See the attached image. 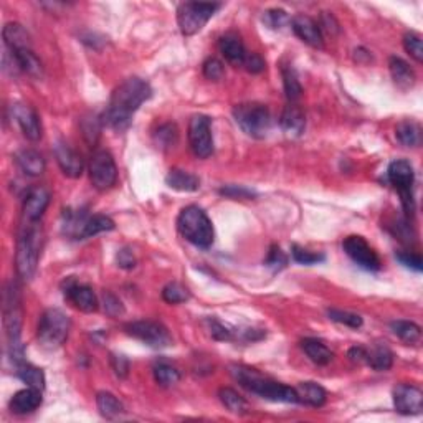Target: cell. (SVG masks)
Masks as SVG:
<instances>
[{
  "mask_svg": "<svg viewBox=\"0 0 423 423\" xmlns=\"http://www.w3.org/2000/svg\"><path fill=\"white\" fill-rule=\"evenodd\" d=\"M265 265L268 266V268L273 271V273H278V271H282L283 268H286L288 265V256L284 255V252L282 248L278 247V245H273V247L270 248L268 256H266Z\"/></svg>",
  "mask_w": 423,
  "mask_h": 423,
  "instance_id": "cell-47",
  "label": "cell"
},
{
  "mask_svg": "<svg viewBox=\"0 0 423 423\" xmlns=\"http://www.w3.org/2000/svg\"><path fill=\"white\" fill-rule=\"evenodd\" d=\"M42 240L43 233L38 222L24 220L19 231V238H17L15 252L17 273H19L24 282H30L35 273H37L40 250H42Z\"/></svg>",
  "mask_w": 423,
  "mask_h": 423,
  "instance_id": "cell-3",
  "label": "cell"
},
{
  "mask_svg": "<svg viewBox=\"0 0 423 423\" xmlns=\"http://www.w3.org/2000/svg\"><path fill=\"white\" fill-rule=\"evenodd\" d=\"M103 302H105V311L108 313L109 316H113V318H116V316L123 314L124 313V308L121 305V301L116 298L113 293L109 291H105L103 295Z\"/></svg>",
  "mask_w": 423,
  "mask_h": 423,
  "instance_id": "cell-53",
  "label": "cell"
},
{
  "mask_svg": "<svg viewBox=\"0 0 423 423\" xmlns=\"http://www.w3.org/2000/svg\"><path fill=\"white\" fill-rule=\"evenodd\" d=\"M261 20H263V24L268 26V29L279 30L288 24L289 17L286 10H283V8H270V10L263 12Z\"/></svg>",
  "mask_w": 423,
  "mask_h": 423,
  "instance_id": "cell-45",
  "label": "cell"
},
{
  "mask_svg": "<svg viewBox=\"0 0 423 423\" xmlns=\"http://www.w3.org/2000/svg\"><path fill=\"white\" fill-rule=\"evenodd\" d=\"M279 126L288 136H301L306 128V116L300 106L289 103L283 109L282 118H279Z\"/></svg>",
  "mask_w": 423,
  "mask_h": 423,
  "instance_id": "cell-22",
  "label": "cell"
},
{
  "mask_svg": "<svg viewBox=\"0 0 423 423\" xmlns=\"http://www.w3.org/2000/svg\"><path fill=\"white\" fill-rule=\"evenodd\" d=\"M218 48L231 66H243L248 52L237 33H225L218 42Z\"/></svg>",
  "mask_w": 423,
  "mask_h": 423,
  "instance_id": "cell-21",
  "label": "cell"
},
{
  "mask_svg": "<svg viewBox=\"0 0 423 423\" xmlns=\"http://www.w3.org/2000/svg\"><path fill=\"white\" fill-rule=\"evenodd\" d=\"M328 318L334 321L337 324H344L347 328L359 329L364 324L362 318L359 314L351 313V311H342V309H328Z\"/></svg>",
  "mask_w": 423,
  "mask_h": 423,
  "instance_id": "cell-42",
  "label": "cell"
},
{
  "mask_svg": "<svg viewBox=\"0 0 423 423\" xmlns=\"http://www.w3.org/2000/svg\"><path fill=\"white\" fill-rule=\"evenodd\" d=\"M40 405H42V390L29 387V389L17 392V394L10 399L8 407H10L12 413L25 415V413L37 410Z\"/></svg>",
  "mask_w": 423,
  "mask_h": 423,
  "instance_id": "cell-20",
  "label": "cell"
},
{
  "mask_svg": "<svg viewBox=\"0 0 423 423\" xmlns=\"http://www.w3.org/2000/svg\"><path fill=\"white\" fill-rule=\"evenodd\" d=\"M397 260L405 266V268H410L413 271H417V273H420L423 270V260L418 253H412V252L397 253Z\"/></svg>",
  "mask_w": 423,
  "mask_h": 423,
  "instance_id": "cell-50",
  "label": "cell"
},
{
  "mask_svg": "<svg viewBox=\"0 0 423 423\" xmlns=\"http://www.w3.org/2000/svg\"><path fill=\"white\" fill-rule=\"evenodd\" d=\"M218 194L224 195V197H229V199H247L248 200V199L255 197V192L243 185H224L220 190H218Z\"/></svg>",
  "mask_w": 423,
  "mask_h": 423,
  "instance_id": "cell-49",
  "label": "cell"
},
{
  "mask_svg": "<svg viewBox=\"0 0 423 423\" xmlns=\"http://www.w3.org/2000/svg\"><path fill=\"white\" fill-rule=\"evenodd\" d=\"M291 255H293V260H295L296 263L306 265V266L323 263V261L326 260V256H324L323 253H319V252L316 253V252L306 250V248L300 247V245H293V247H291Z\"/></svg>",
  "mask_w": 423,
  "mask_h": 423,
  "instance_id": "cell-41",
  "label": "cell"
},
{
  "mask_svg": "<svg viewBox=\"0 0 423 423\" xmlns=\"http://www.w3.org/2000/svg\"><path fill=\"white\" fill-rule=\"evenodd\" d=\"M71 321L61 309H47L38 321V341L47 349H56L68 339Z\"/></svg>",
  "mask_w": 423,
  "mask_h": 423,
  "instance_id": "cell-7",
  "label": "cell"
},
{
  "mask_svg": "<svg viewBox=\"0 0 423 423\" xmlns=\"http://www.w3.org/2000/svg\"><path fill=\"white\" fill-rule=\"evenodd\" d=\"M301 347L306 355H308L314 364H318V366H328L334 359L332 351L329 349L323 341L314 339V337H306V339H302Z\"/></svg>",
  "mask_w": 423,
  "mask_h": 423,
  "instance_id": "cell-28",
  "label": "cell"
},
{
  "mask_svg": "<svg viewBox=\"0 0 423 423\" xmlns=\"http://www.w3.org/2000/svg\"><path fill=\"white\" fill-rule=\"evenodd\" d=\"M265 66H266L265 60L258 55V53H248L247 58H245V61H243V68L252 75L261 73V71L265 70Z\"/></svg>",
  "mask_w": 423,
  "mask_h": 423,
  "instance_id": "cell-52",
  "label": "cell"
},
{
  "mask_svg": "<svg viewBox=\"0 0 423 423\" xmlns=\"http://www.w3.org/2000/svg\"><path fill=\"white\" fill-rule=\"evenodd\" d=\"M282 77H283V86H284V93H286V98L291 103L298 101L302 95V86L298 79V73L296 70L293 68L291 65H286L282 68Z\"/></svg>",
  "mask_w": 423,
  "mask_h": 423,
  "instance_id": "cell-37",
  "label": "cell"
},
{
  "mask_svg": "<svg viewBox=\"0 0 423 423\" xmlns=\"http://www.w3.org/2000/svg\"><path fill=\"white\" fill-rule=\"evenodd\" d=\"M177 139H179V131H177L176 124H162V126L155 131V141H157V144L164 149L174 148V146L177 144Z\"/></svg>",
  "mask_w": 423,
  "mask_h": 423,
  "instance_id": "cell-43",
  "label": "cell"
},
{
  "mask_svg": "<svg viewBox=\"0 0 423 423\" xmlns=\"http://www.w3.org/2000/svg\"><path fill=\"white\" fill-rule=\"evenodd\" d=\"M162 300L169 302V305H180V302L190 300V291L182 283L172 282L164 286Z\"/></svg>",
  "mask_w": 423,
  "mask_h": 423,
  "instance_id": "cell-39",
  "label": "cell"
},
{
  "mask_svg": "<svg viewBox=\"0 0 423 423\" xmlns=\"http://www.w3.org/2000/svg\"><path fill=\"white\" fill-rule=\"evenodd\" d=\"M318 25L323 33L326 32L329 35H334V33L339 32V24H337L336 19H334L331 13H328V12H324L323 15H321V20L318 22Z\"/></svg>",
  "mask_w": 423,
  "mask_h": 423,
  "instance_id": "cell-55",
  "label": "cell"
},
{
  "mask_svg": "<svg viewBox=\"0 0 423 423\" xmlns=\"http://www.w3.org/2000/svg\"><path fill=\"white\" fill-rule=\"evenodd\" d=\"M55 157L58 166L61 169V172H63L66 177H71V179H78V177H82V174L84 171V162L82 155L71 148L68 142L65 141L56 142Z\"/></svg>",
  "mask_w": 423,
  "mask_h": 423,
  "instance_id": "cell-17",
  "label": "cell"
},
{
  "mask_svg": "<svg viewBox=\"0 0 423 423\" xmlns=\"http://www.w3.org/2000/svg\"><path fill=\"white\" fill-rule=\"evenodd\" d=\"M346 255L354 261L355 265L367 271H378L380 270V258L374 248L366 242V238L360 235H351L342 243Z\"/></svg>",
  "mask_w": 423,
  "mask_h": 423,
  "instance_id": "cell-13",
  "label": "cell"
},
{
  "mask_svg": "<svg viewBox=\"0 0 423 423\" xmlns=\"http://www.w3.org/2000/svg\"><path fill=\"white\" fill-rule=\"evenodd\" d=\"M151 96H153V88L148 82L136 77L128 78L111 95L109 103L101 116L103 124L114 131H126L131 126L132 116Z\"/></svg>",
  "mask_w": 423,
  "mask_h": 423,
  "instance_id": "cell-1",
  "label": "cell"
},
{
  "mask_svg": "<svg viewBox=\"0 0 423 423\" xmlns=\"http://www.w3.org/2000/svg\"><path fill=\"white\" fill-rule=\"evenodd\" d=\"M109 362H111V367H113L114 374L118 377H128L129 374V367H131V364H129V359L126 357V355L123 354H111L109 357Z\"/></svg>",
  "mask_w": 423,
  "mask_h": 423,
  "instance_id": "cell-51",
  "label": "cell"
},
{
  "mask_svg": "<svg viewBox=\"0 0 423 423\" xmlns=\"http://www.w3.org/2000/svg\"><path fill=\"white\" fill-rule=\"evenodd\" d=\"M218 399H220V402L224 403V407L226 408V410L231 413L243 415V413L248 412L247 400H245L235 389H230V387H222V389L218 390Z\"/></svg>",
  "mask_w": 423,
  "mask_h": 423,
  "instance_id": "cell-35",
  "label": "cell"
},
{
  "mask_svg": "<svg viewBox=\"0 0 423 423\" xmlns=\"http://www.w3.org/2000/svg\"><path fill=\"white\" fill-rule=\"evenodd\" d=\"M124 331L134 339L144 342L146 346L153 347V349H166L174 342L169 329L157 321H132L124 326Z\"/></svg>",
  "mask_w": 423,
  "mask_h": 423,
  "instance_id": "cell-10",
  "label": "cell"
},
{
  "mask_svg": "<svg viewBox=\"0 0 423 423\" xmlns=\"http://www.w3.org/2000/svg\"><path fill=\"white\" fill-rule=\"evenodd\" d=\"M154 378L160 387H172L180 380V372L171 364L160 362L154 367Z\"/></svg>",
  "mask_w": 423,
  "mask_h": 423,
  "instance_id": "cell-38",
  "label": "cell"
},
{
  "mask_svg": "<svg viewBox=\"0 0 423 423\" xmlns=\"http://www.w3.org/2000/svg\"><path fill=\"white\" fill-rule=\"evenodd\" d=\"M63 295L75 308L83 311V313H95L98 309V298L93 288L88 284L78 283L77 279H65Z\"/></svg>",
  "mask_w": 423,
  "mask_h": 423,
  "instance_id": "cell-14",
  "label": "cell"
},
{
  "mask_svg": "<svg viewBox=\"0 0 423 423\" xmlns=\"http://www.w3.org/2000/svg\"><path fill=\"white\" fill-rule=\"evenodd\" d=\"M291 29L296 33V37L305 42L306 45L313 48H323L324 47V37L321 32L318 22L311 19L308 15H296L291 20Z\"/></svg>",
  "mask_w": 423,
  "mask_h": 423,
  "instance_id": "cell-18",
  "label": "cell"
},
{
  "mask_svg": "<svg viewBox=\"0 0 423 423\" xmlns=\"http://www.w3.org/2000/svg\"><path fill=\"white\" fill-rule=\"evenodd\" d=\"M395 137L405 148H418L422 142V129L415 121H402L395 128Z\"/></svg>",
  "mask_w": 423,
  "mask_h": 423,
  "instance_id": "cell-30",
  "label": "cell"
},
{
  "mask_svg": "<svg viewBox=\"0 0 423 423\" xmlns=\"http://www.w3.org/2000/svg\"><path fill=\"white\" fill-rule=\"evenodd\" d=\"M3 324H6L7 341H8V354L13 364L24 362L25 351L22 344V309H20V295L17 283H8L6 289V298H3Z\"/></svg>",
  "mask_w": 423,
  "mask_h": 423,
  "instance_id": "cell-4",
  "label": "cell"
},
{
  "mask_svg": "<svg viewBox=\"0 0 423 423\" xmlns=\"http://www.w3.org/2000/svg\"><path fill=\"white\" fill-rule=\"evenodd\" d=\"M295 389L298 392V399H300L301 403H306L309 405V407L316 408L323 407V405L326 403V390L319 384H316V382H300Z\"/></svg>",
  "mask_w": 423,
  "mask_h": 423,
  "instance_id": "cell-25",
  "label": "cell"
},
{
  "mask_svg": "<svg viewBox=\"0 0 423 423\" xmlns=\"http://www.w3.org/2000/svg\"><path fill=\"white\" fill-rule=\"evenodd\" d=\"M101 126H103V119L98 118V116H90V118H84L82 123L83 136L90 144H96L98 137H100Z\"/></svg>",
  "mask_w": 423,
  "mask_h": 423,
  "instance_id": "cell-46",
  "label": "cell"
},
{
  "mask_svg": "<svg viewBox=\"0 0 423 423\" xmlns=\"http://www.w3.org/2000/svg\"><path fill=\"white\" fill-rule=\"evenodd\" d=\"M12 119L19 124L22 134L29 141H38L42 137V123L32 106L15 103L12 106Z\"/></svg>",
  "mask_w": 423,
  "mask_h": 423,
  "instance_id": "cell-16",
  "label": "cell"
},
{
  "mask_svg": "<svg viewBox=\"0 0 423 423\" xmlns=\"http://www.w3.org/2000/svg\"><path fill=\"white\" fill-rule=\"evenodd\" d=\"M48 203H50V192L45 187H32L24 199V207H22L24 220L38 222L45 213Z\"/></svg>",
  "mask_w": 423,
  "mask_h": 423,
  "instance_id": "cell-19",
  "label": "cell"
},
{
  "mask_svg": "<svg viewBox=\"0 0 423 423\" xmlns=\"http://www.w3.org/2000/svg\"><path fill=\"white\" fill-rule=\"evenodd\" d=\"M114 222L106 215H93L88 217L84 222L82 233H79V240L96 237L98 233H103V231H111L114 230Z\"/></svg>",
  "mask_w": 423,
  "mask_h": 423,
  "instance_id": "cell-36",
  "label": "cell"
},
{
  "mask_svg": "<svg viewBox=\"0 0 423 423\" xmlns=\"http://www.w3.org/2000/svg\"><path fill=\"white\" fill-rule=\"evenodd\" d=\"M230 374L243 389L258 395V397L279 403H300L295 387L279 384L273 378L265 377L256 369L242 366V364H233V366H230Z\"/></svg>",
  "mask_w": 423,
  "mask_h": 423,
  "instance_id": "cell-2",
  "label": "cell"
},
{
  "mask_svg": "<svg viewBox=\"0 0 423 423\" xmlns=\"http://www.w3.org/2000/svg\"><path fill=\"white\" fill-rule=\"evenodd\" d=\"M202 71L203 77L210 79V82H220V79L225 77L224 63H222L220 60H217V58H208V60H206V63L202 65Z\"/></svg>",
  "mask_w": 423,
  "mask_h": 423,
  "instance_id": "cell-48",
  "label": "cell"
},
{
  "mask_svg": "<svg viewBox=\"0 0 423 423\" xmlns=\"http://www.w3.org/2000/svg\"><path fill=\"white\" fill-rule=\"evenodd\" d=\"M403 48L417 63L423 61V42L422 35L417 32H407L403 37Z\"/></svg>",
  "mask_w": 423,
  "mask_h": 423,
  "instance_id": "cell-44",
  "label": "cell"
},
{
  "mask_svg": "<svg viewBox=\"0 0 423 423\" xmlns=\"http://www.w3.org/2000/svg\"><path fill=\"white\" fill-rule=\"evenodd\" d=\"M387 179L394 189L400 195V202H402L403 212L407 218H410L415 212V199H413V182H415V172L413 166L408 160L397 159L390 162L387 169Z\"/></svg>",
  "mask_w": 423,
  "mask_h": 423,
  "instance_id": "cell-8",
  "label": "cell"
},
{
  "mask_svg": "<svg viewBox=\"0 0 423 423\" xmlns=\"http://www.w3.org/2000/svg\"><path fill=\"white\" fill-rule=\"evenodd\" d=\"M366 364L369 367H372L374 371L385 372L389 371L392 364H394V353H392L387 346L377 344L374 346L372 349H367Z\"/></svg>",
  "mask_w": 423,
  "mask_h": 423,
  "instance_id": "cell-29",
  "label": "cell"
},
{
  "mask_svg": "<svg viewBox=\"0 0 423 423\" xmlns=\"http://www.w3.org/2000/svg\"><path fill=\"white\" fill-rule=\"evenodd\" d=\"M347 355H349V359L353 360V362H355V364H366L367 349H366V347H362V346H354V347H351L349 353H347Z\"/></svg>",
  "mask_w": 423,
  "mask_h": 423,
  "instance_id": "cell-56",
  "label": "cell"
},
{
  "mask_svg": "<svg viewBox=\"0 0 423 423\" xmlns=\"http://www.w3.org/2000/svg\"><path fill=\"white\" fill-rule=\"evenodd\" d=\"M390 329L399 339L407 342V344H417V342H420L422 339V328L418 326V324L412 323V321H392Z\"/></svg>",
  "mask_w": 423,
  "mask_h": 423,
  "instance_id": "cell-31",
  "label": "cell"
},
{
  "mask_svg": "<svg viewBox=\"0 0 423 423\" xmlns=\"http://www.w3.org/2000/svg\"><path fill=\"white\" fill-rule=\"evenodd\" d=\"M13 55L17 56V61H19L20 70L24 71V73L30 75V77H33V78H42L43 77L42 61H40L37 55H35V53L32 52V48H25V50L13 52Z\"/></svg>",
  "mask_w": 423,
  "mask_h": 423,
  "instance_id": "cell-34",
  "label": "cell"
},
{
  "mask_svg": "<svg viewBox=\"0 0 423 423\" xmlns=\"http://www.w3.org/2000/svg\"><path fill=\"white\" fill-rule=\"evenodd\" d=\"M235 123L247 136L263 139L271 126L270 109L261 103H242L233 108Z\"/></svg>",
  "mask_w": 423,
  "mask_h": 423,
  "instance_id": "cell-6",
  "label": "cell"
},
{
  "mask_svg": "<svg viewBox=\"0 0 423 423\" xmlns=\"http://www.w3.org/2000/svg\"><path fill=\"white\" fill-rule=\"evenodd\" d=\"M96 405L101 415L108 418V420H114V418H118L124 412L123 403L111 392H98Z\"/></svg>",
  "mask_w": 423,
  "mask_h": 423,
  "instance_id": "cell-33",
  "label": "cell"
},
{
  "mask_svg": "<svg viewBox=\"0 0 423 423\" xmlns=\"http://www.w3.org/2000/svg\"><path fill=\"white\" fill-rule=\"evenodd\" d=\"M116 261H118V266L123 270H132L136 266V258L134 253H132L129 248H121L116 255Z\"/></svg>",
  "mask_w": 423,
  "mask_h": 423,
  "instance_id": "cell-54",
  "label": "cell"
},
{
  "mask_svg": "<svg viewBox=\"0 0 423 423\" xmlns=\"http://www.w3.org/2000/svg\"><path fill=\"white\" fill-rule=\"evenodd\" d=\"M90 180L96 190L113 189L118 180V167L113 155L108 151L100 149L91 155L90 160Z\"/></svg>",
  "mask_w": 423,
  "mask_h": 423,
  "instance_id": "cell-11",
  "label": "cell"
},
{
  "mask_svg": "<svg viewBox=\"0 0 423 423\" xmlns=\"http://www.w3.org/2000/svg\"><path fill=\"white\" fill-rule=\"evenodd\" d=\"M389 70L392 75V79L397 84L400 90H410L415 84V73L410 68L407 61L399 56H390L389 60Z\"/></svg>",
  "mask_w": 423,
  "mask_h": 423,
  "instance_id": "cell-24",
  "label": "cell"
},
{
  "mask_svg": "<svg viewBox=\"0 0 423 423\" xmlns=\"http://www.w3.org/2000/svg\"><path fill=\"white\" fill-rule=\"evenodd\" d=\"M189 144L199 159L210 157L213 153L212 119L206 114L192 116L189 123Z\"/></svg>",
  "mask_w": 423,
  "mask_h": 423,
  "instance_id": "cell-12",
  "label": "cell"
},
{
  "mask_svg": "<svg viewBox=\"0 0 423 423\" xmlns=\"http://www.w3.org/2000/svg\"><path fill=\"white\" fill-rule=\"evenodd\" d=\"M167 185L179 192H195L200 189V179L194 174L182 171V169H172L166 177Z\"/></svg>",
  "mask_w": 423,
  "mask_h": 423,
  "instance_id": "cell-26",
  "label": "cell"
},
{
  "mask_svg": "<svg viewBox=\"0 0 423 423\" xmlns=\"http://www.w3.org/2000/svg\"><path fill=\"white\" fill-rule=\"evenodd\" d=\"M15 162L26 176L38 177L45 172V159L33 149H22L15 154Z\"/></svg>",
  "mask_w": 423,
  "mask_h": 423,
  "instance_id": "cell-23",
  "label": "cell"
},
{
  "mask_svg": "<svg viewBox=\"0 0 423 423\" xmlns=\"http://www.w3.org/2000/svg\"><path fill=\"white\" fill-rule=\"evenodd\" d=\"M394 405L400 415H420L423 410V394L415 385L400 384L394 389Z\"/></svg>",
  "mask_w": 423,
  "mask_h": 423,
  "instance_id": "cell-15",
  "label": "cell"
},
{
  "mask_svg": "<svg viewBox=\"0 0 423 423\" xmlns=\"http://www.w3.org/2000/svg\"><path fill=\"white\" fill-rule=\"evenodd\" d=\"M206 326L207 331L210 332V336L215 341H233L235 334H237L235 329H231L230 326H226V324H224L222 321H218L215 318L206 319Z\"/></svg>",
  "mask_w": 423,
  "mask_h": 423,
  "instance_id": "cell-40",
  "label": "cell"
},
{
  "mask_svg": "<svg viewBox=\"0 0 423 423\" xmlns=\"http://www.w3.org/2000/svg\"><path fill=\"white\" fill-rule=\"evenodd\" d=\"M220 7V3L208 2L180 3L179 8H177V24H179L182 35L192 37V35L200 32Z\"/></svg>",
  "mask_w": 423,
  "mask_h": 423,
  "instance_id": "cell-9",
  "label": "cell"
},
{
  "mask_svg": "<svg viewBox=\"0 0 423 423\" xmlns=\"http://www.w3.org/2000/svg\"><path fill=\"white\" fill-rule=\"evenodd\" d=\"M3 42L8 50L12 52H19V50H25V48H30V37L26 33V30L20 24H15V22H10L3 26Z\"/></svg>",
  "mask_w": 423,
  "mask_h": 423,
  "instance_id": "cell-27",
  "label": "cell"
},
{
  "mask_svg": "<svg viewBox=\"0 0 423 423\" xmlns=\"http://www.w3.org/2000/svg\"><path fill=\"white\" fill-rule=\"evenodd\" d=\"M17 377L20 378L24 384L29 387H33V389L43 390L45 389V374H43L42 369L32 366L29 362H20L17 364Z\"/></svg>",
  "mask_w": 423,
  "mask_h": 423,
  "instance_id": "cell-32",
  "label": "cell"
},
{
  "mask_svg": "<svg viewBox=\"0 0 423 423\" xmlns=\"http://www.w3.org/2000/svg\"><path fill=\"white\" fill-rule=\"evenodd\" d=\"M177 229L187 242L199 248L212 247L215 231H213L212 220L202 208L197 206H189L182 208L177 218Z\"/></svg>",
  "mask_w": 423,
  "mask_h": 423,
  "instance_id": "cell-5",
  "label": "cell"
}]
</instances>
